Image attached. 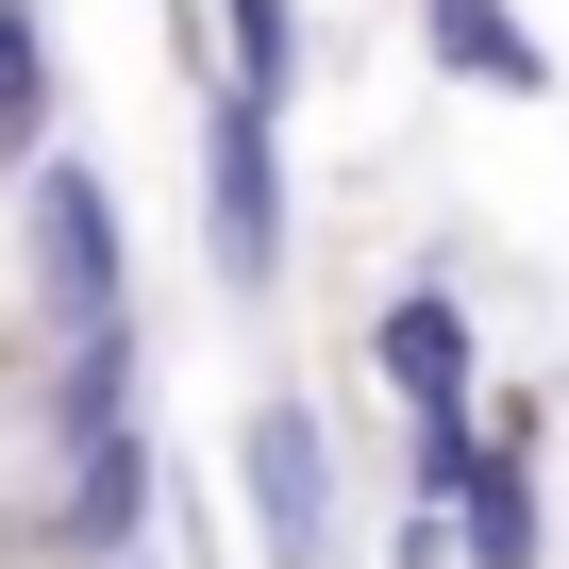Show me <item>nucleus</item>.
<instances>
[{
  "mask_svg": "<svg viewBox=\"0 0 569 569\" xmlns=\"http://www.w3.org/2000/svg\"><path fill=\"white\" fill-rule=\"evenodd\" d=\"M18 319H34V352H68V336H118V319H134L118 168H101V151H68V134L18 168Z\"/></svg>",
  "mask_w": 569,
  "mask_h": 569,
  "instance_id": "f257e3e1",
  "label": "nucleus"
},
{
  "mask_svg": "<svg viewBox=\"0 0 569 569\" xmlns=\"http://www.w3.org/2000/svg\"><path fill=\"white\" fill-rule=\"evenodd\" d=\"M184 151H201V268L234 284V302H268L284 234H302V201H284V118L234 68H184Z\"/></svg>",
  "mask_w": 569,
  "mask_h": 569,
  "instance_id": "f03ea898",
  "label": "nucleus"
},
{
  "mask_svg": "<svg viewBox=\"0 0 569 569\" xmlns=\"http://www.w3.org/2000/svg\"><path fill=\"white\" fill-rule=\"evenodd\" d=\"M234 502H251V552L268 569H352V452H336V419L302 402V386H251L234 402Z\"/></svg>",
  "mask_w": 569,
  "mask_h": 569,
  "instance_id": "7ed1b4c3",
  "label": "nucleus"
},
{
  "mask_svg": "<svg viewBox=\"0 0 569 569\" xmlns=\"http://www.w3.org/2000/svg\"><path fill=\"white\" fill-rule=\"evenodd\" d=\"M369 386L402 402V436H452V419H486V319H469L452 251H436V268H402L386 302H369Z\"/></svg>",
  "mask_w": 569,
  "mask_h": 569,
  "instance_id": "20e7f679",
  "label": "nucleus"
},
{
  "mask_svg": "<svg viewBox=\"0 0 569 569\" xmlns=\"http://www.w3.org/2000/svg\"><path fill=\"white\" fill-rule=\"evenodd\" d=\"M436 502H452V552H469V569H552V486H536V419H519V402L486 419V452H469Z\"/></svg>",
  "mask_w": 569,
  "mask_h": 569,
  "instance_id": "39448f33",
  "label": "nucleus"
},
{
  "mask_svg": "<svg viewBox=\"0 0 569 569\" xmlns=\"http://www.w3.org/2000/svg\"><path fill=\"white\" fill-rule=\"evenodd\" d=\"M134 536H151V436H84L51 469V552L68 569H134Z\"/></svg>",
  "mask_w": 569,
  "mask_h": 569,
  "instance_id": "423d86ee",
  "label": "nucleus"
},
{
  "mask_svg": "<svg viewBox=\"0 0 569 569\" xmlns=\"http://www.w3.org/2000/svg\"><path fill=\"white\" fill-rule=\"evenodd\" d=\"M419 51L486 101H552V34L519 18V0H419Z\"/></svg>",
  "mask_w": 569,
  "mask_h": 569,
  "instance_id": "0eeeda50",
  "label": "nucleus"
},
{
  "mask_svg": "<svg viewBox=\"0 0 569 569\" xmlns=\"http://www.w3.org/2000/svg\"><path fill=\"white\" fill-rule=\"evenodd\" d=\"M201 18H218V68L284 118V84H302V0H201Z\"/></svg>",
  "mask_w": 569,
  "mask_h": 569,
  "instance_id": "6e6552de",
  "label": "nucleus"
},
{
  "mask_svg": "<svg viewBox=\"0 0 569 569\" xmlns=\"http://www.w3.org/2000/svg\"><path fill=\"white\" fill-rule=\"evenodd\" d=\"M386 569H469V552H452V502L402 486V502H386Z\"/></svg>",
  "mask_w": 569,
  "mask_h": 569,
  "instance_id": "1a4fd4ad",
  "label": "nucleus"
}]
</instances>
